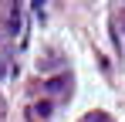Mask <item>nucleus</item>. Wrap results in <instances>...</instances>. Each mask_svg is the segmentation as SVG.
<instances>
[{"mask_svg": "<svg viewBox=\"0 0 125 122\" xmlns=\"http://www.w3.org/2000/svg\"><path fill=\"white\" fill-rule=\"evenodd\" d=\"M0 75H3V64H0Z\"/></svg>", "mask_w": 125, "mask_h": 122, "instance_id": "nucleus-1", "label": "nucleus"}]
</instances>
